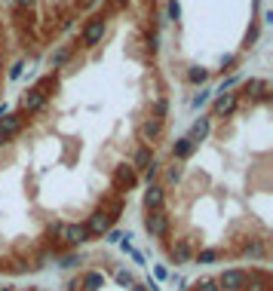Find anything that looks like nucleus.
Instances as JSON below:
<instances>
[{"mask_svg": "<svg viewBox=\"0 0 273 291\" xmlns=\"http://www.w3.org/2000/svg\"><path fill=\"white\" fill-rule=\"evenodd\" d=\"M181 291H187V288L181 285ZM218 291H273V273H270L267 264H249V282L243 288H224L218 282Z\"/></svg>", "mask_w": 273, "mask_h": 291, "instance_id": "1", "label": "nucleus"}, {"mask_svg": "<svg viewBox=\"0 0 273 291\" xmlns=\"http://www.w3.org/2000/svg\"><path fill=\"white\" fill-rule=\"evenodd\" d=\"M144 230H148L151 239H163V242H166L169 236H172V215L166 209L144 212Z\"/></svg>", "mask_w": 273, "mask_h": 291, "instance_id": "2", "label": "nucleus"}, {"mask_svg": "<svg viewBox=\"0 0 273 291\" xmlns=\"http://www.w3.org/2000/svg\"><path fill=\"white\" fill-rule=\"evenodd\" d=\"M83 227H86V233L92 236V239H104V233L114 230V221H111V215H104L101 209H95L92 215H86Z\"/></svg>", "mask_w": 273, "mask_h": 291, "instance_id": "3", "label": "nucleus"}, {"mask_svg": "<svg viewBox=\"0 0 273 291\" xmlns=\"http://www.w3.org/2000/svg\"><path fill=\"white\" fill-rule=\"evenodd\" d=\"M104 31H107V22H104V15H95V19H89L83 34H80V43L83 46H98L101 37H104Z\"/></svg>", "mask_w": 273, "mask_h": 291, "instance_id": "4", "label": "nucleus"}, {"mask_svg": "<svg viewBox=\"0 0 273 291\" xmlns=\"http://www.w3.org/2000/svg\"><path fill=\"white\" fill-rule=\"evenodd\" d=\"M135 184H138V175H135V169L129 166V162H123V166L114 169V187H117V193H129Z\"/></svg>", "mask_w": 273, "mask_h": 291, "instance_id": "5", "label": "nucleus"}, {"mask_svg": "<svg viewBox=\"0 0 273 291\" xmlns=\"http://www.w3.org/2000/svg\"><path fill=\"white\" fill-rule=\"evenodd\" d=\"M46 101H49V92H43L40 86L28 89V92L22 95V114H34V111H40V107H46Z\"/></svg>", "mask_w": 273, "mask_h": 291, "instance_id": "6", "label": "nucleus"}, {"mask_svg": "<svg viewBox=\"0 0 273 291\" xmlns=\"http://www.w3.org/2000/svg\"><path fill=\"white\" fill-rule=\"evenodd\" d=\"M154 209H166V190L160 184H148V190H144V212Z\"/></svg>", "mask_w": 273, "mask_h": 291, "instance_id": "7", "label": "nucleus"}, {"mask_svg": "<svg viewBox=\"0 0 273 291\" xmlns=\"http://www.w3.org/2000/svg\"><path fill=\"white\" fill-rule=\"evenodd\" d=\"M236 111V92H221L212 104V114L215 117H230Z\"/></svg>", "mask_w": 273, "mask_h": 291, "instance_id": "8", "label": "nucleus"}, {"mask_svg": "<svg viewBox=\"0 0 273 291\" xmlns=\"http://www.w3.org/2000/svg\"><path fill=\"white\" fill-rule=\"evenodd\" d=\"M138 132H141L144 144H151V141H157V138L163 135V120H157V117H151V120H144Z\"/></svg>", "mask_w": 273, "mask_h": 291, "instance_id": "9", "label": "nucleus"}, {"mask_svg": "<svg viewBox=\"0 0 273 291\" xmlns=\"http://www.w3.org/2000/svg\"><path fill=\"white\" fill-rule=\"evenodd\" d=\"M22 123H25V114H22V111H19V114H3V117H0V132H6V135L12 138L15 132L22 129Z\"/></svg>", "mask_w": 273, "mask_h": 291, "instance_id": "10", "label": "nucleus"}, {"mask_svg": "<svg viewBox=\"0 0 273 291\" xmlns=\"http://www.w3.org/2000/svg\"><path fill=\"white\" fill-rule=\"evenodd\" d=\"M209 132H212V123H209V117H199L193 126H190V132H187V138L196 144V141H203V138H209Z\"/></svg>", "mask_w": 273, "mask_h": 291, "instance_id": "11", "label": "nucleus"}, {"mask_svg": "<svg viewBox=\"0 0 273 291\" xmlns=\"http://www.w3.org/2000/svg\"><path fill=\"white\" fill-rule=\"evenodd\" d=\"M151 159H154V150H151V144H141V147L132 153V169H148L151 166Z\"/></svg>", "mask_w": 273, "mask_h": 291, "instance_id": "12", "label": "nucleus"}, {"mask_svg": "<svg viewBox=\"0 0 273 291\" xmlns=\"http://www.w3.org/2000/svg\"><path fill=\"white\" fill-rule=\"evenodd\" d=\"M193 150H196V144H193V141H190L187 135H181V138H178V141L172 144V153H175L178 159H187V156H190Z\"/></svg>", "mask_w": 273, "mask_h": 291, "instance_id": "13", "label": "nucleus"}, {"mask_svg": "<svg viewBox=\"0 0 273 291\" xmlns=\"http://www.w3.org/2000/svg\"><path fill=\"white\" fill-rule=\"evenodd\" d=\"M68 56H71V49H68V46L56 49V52H52V68H59V65H65V62H68Z\"/></svg>", "mask_w": 273, "mask_h": 291, "instance_id": "14", "label": "nucleus"}, {"mask_svg": "<svg viewBox=\"0 0 273 291\" xmlns=\"http://www.w3.org/2000/svg\"><path fill=\"white\" fill-rule=\"evenodd\" d=\"M206 77H209V74H206L203 68H190V71H187V80H190V83H206Z\"/></svg>", "mask_w": 273, "mask_h": 291, "instance_id": "15", "label": "nucleus"}, {"mask_svg": "<svg viewBox=\"0 0 273 291\" xmlns=\"http://www.w3.org/2000/svg\"><path fill=\"white\" fill-rule=\"evenodd\" d=\"M236 83H240V77H227V80H221V83H218V89H215V92L221 95V92H227V89H233Z\"/></svg>", "mask_w": 273, "mask_h": 291, "instance_id": "16", "label": "nucleus"}, {"mask_svg": "<svg viewBox=\"0 0 273 291\" xmlns=\"http://www.w3.org/2000/svg\"><path fill=\"white\" fill-rule=\"evenodd\" d=\"M157 172H160V162H157V159H151V166L144 169V181H148V184H151V181L157 178Z\"/></svg>", "mask_w": 273, "mask_h": 291, "instance_id": "17", "label": "nucleus"}, {"mask_svg": "<svg viewBox=\"0 0 273 291\" xmlns=\"http://www.w3.org/2000/svg\"><path fill=\"white\" fill-rule=\"evenodd\" d=\"M206 101H209V89H199V92L193 95V101H190V104H193V107H203Z\"/></svg>", "mask_w": 273, "mask_h": 291, "instance_id": "18", "label": "nucleus"}, {"mask_svg": "<svg viewBox=\"0 0 273 291\" xmlns=\"http://www.w3.org/2000/svg\"><path fill=\"white\" fill-rule=\"evenodd\" d=\"M258 34H261V28H258V25H252V28H249V34H246V46H255Z\"/></svg>", "mask_w": 273, "mask_h": 291, "instance_id": "19", "label": "nucleus"}, {"mask_svg": "<svg viewBox=\"0 0 273 291\" xmlns=\"http://www.w3.org/2000/svg\"><path fill=\"white\" fill-rule=\"evenodd\" d=\"M166 12H169V19H178V15H181L178 0H169V3H166Z\"/></svg>", "mask_w": 273, "mask_h": 291, "instance_id": "20", "label": "nucleus"}, {"mask_svg": "<svg viewBox=\"0 0 273 291\" xmlns=\"http://www.w3.org/2000/svg\"><path fill=\"white\" fill-rule=\"evenodd\" d=\"M166 111H169V101H166V98H160V101H157V120L166 117Z\"/></svg>", "mask_w": 273, "mask_h": 291, "instance_id": "21", "label": "nucleus"}, {"mask_svg": "<svg viewBox=\"0 0 273 291\" xmlns=\"http://www.w3.org/2000/svg\"><path fill=\"white\" fill-rule=\"evenodd\" d=\"M22 68H25L22 62H15V65L9 68V80H19V77H22Z\"/></svg>", "mask_w": 273, "mask_h": 291, "instance_id": "22", "label": "nucleus"}, {"mask_svg": "<svg viewBox=\"0 0 273 291\" xmlns=\"http://www.w3.org/2000/svg\"><path fill=\"white\" fill-rule=\"evenodd\" d=\"M148 46H151V52H157V46H160V34H151V37H148Z\"/></svg>", "mask_w": 273, "mask_h": 291, "instance_id": "23", "label": "nucleus"}, {"mask_svg": "<svg viewBox=\"0 0 273 291\" xmlns=\"http://www.w3.org/2000/svg\"><path fill=\"white\" fill-rule=\"evenodd\" d=\"M236 65V56H224V71H230Z\"/></svg>", "mask_w": 273, "mask_h": 291, "instance_id": "24", "label": "nucleus"}, {"mask_svg": "<svg viewBox=\"0 0 273 291\" xmlns=\"http://www.w3.org/2000/svg\"><path fill=\"white\" fill-rule=\"evenodd\" d=\"M166 178H169V181H178V178H181V169H169Z\"/></svg>", "mask_w": 273, "mask_h": 291, "instance_id": "25", "label": "nucleus"}, {"mask_svg": "<svg viewBox=\"0 0 273 291\" xmlns=\"http://www.w3.org/2000/svg\"><path fill=\"white\" fill-rule=\"evenodd\" d=\"M34 3H37V0H19V6H25V9H28V6H34Z\"/></svg>", "mask_w": 273, "mask_h": 291, "instance_id": "26", "label": "nucleus"}, {"mask_svg": "<svg viewBox=\"0 0 273 291\" xmlns=\"http://www.w3.org/2000/svg\"><path fill=\"white\" fill-rule=\"evenodd\" d=\"M6 141H9V135H6V132H0V144H6Z\"/></svg>", "mask_w": 273, "mask_h": 291, "instance_id": "27", "label": "nucleus"}, {"mask_svg": "<svg viewBox=\"0 0 273 291\" xmlns=\"http://www.w3.org/2000/svg\"><path fill=\"white\" fill-rule=\"evenodd\" d=\"M114 3H117V6H120V3H126V0H114Z\"/></svg>", "mask_w": 273, "mask_h": 291, "instance_id": "28", "label": "nucleus"}]
</instances>
